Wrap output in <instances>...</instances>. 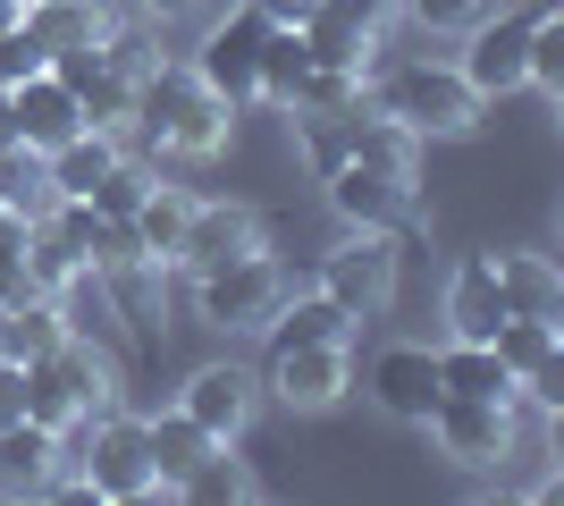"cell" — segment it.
<instances>
[{"label": "cell", "mask_w": 564, "mask_h": 506, "mask_svg": "<svg viewBox=\"0 0 564 506\" xmlns=\"http://www.w3.org/2000/svg\"><path fill=\"white\" fill-rule=\"evenodd\" d=\"M236 136V101H219L194 60H152L135 76V119H127V144H143L152 161H219Z\"/></svg>", "instance_id": "obj_1"}, {"label": "cell", "mask_w": 564, "mask_h": 506, "mask_svg": "<svg viewBox=\"0 0 564 506\" xmlns=\"http://www.w3.org/2000/svg\"><path fill=\"white\" fill-rule=\"evenodd\" d=\"M362 101L371 110H388L397 127H413V136H471L480 127V110L489 101L464 85V68L455 60H397V68H379V76H362Z\"/></svg>", "instance_id": "obj_2"}, {"label": "cell", "mask_w": 564, "mask_h": 506, "mask_svg": "<svg viewBox=\"0 0 564 506\" xmlns=\"http://www.w3.org/2000/svg\"><path fill=\"white\" fill-rule=\"evenodd\" d=\"M68 439V473L85 489H94L101 506H135V498H161V482H152V448H143V413L110 406V413H85Z\"/></svg>", "instance_id": "obj_3"}, {"label": "cell", "mask_w": 564, "mask_h": 506, "mask_svg": "<svg viewBox=\"0 0 564 506\" xmlns=\"http://www.w3.org/2000/svg\"><path fill=\"white\" fill-rule=\"evenodd\" d=\"M422 431L438 439V456L464 464V473H506L522 448V413L514 397H438L422 413Z\"/></svg>", "instance_id": "obj_4"}, {"label": "cell", "mask_w": 564, "mask_h": 506, "mask_svg": "<svg viewBox=\"0 0 564 506\" xmlns=\"http://www.w3.org/2000/svg\"><path fill=\"white\" fill-rule=\"evenodd\" d=\"M321 186H329V212L346 219V228H388V237H413V228H422V177H413V169L337 161Z\"/></svg>", "instance_id": "obj_5"}, {"label": "cell", "mask_w": 564, "mask_h": 506, "mask_svg": "<svg viewBox=\"0 0 564 506\" xmlns=\"http://www.w3.org/2000/svg\"><path fill=\"white\" fill-rule=\"evenodd\" d=\"M312 288L329 295V304H346L354 321H379L397 304V237H388V228H346V237L321 254V279H312Z\"/></svg>", "instance_id": "obj_6"}, {"label": "cell", "mask_w": 564, "mask_h": 506, "mask_svg": "<svg viewBox=\"0 0 564 506\" xmlns=\"http://www.w3.org/2000/svg\"><path fill=\"white\" fill-rule=\"evenodd\" d=\"M279 295H286V270L270 262V245H261L245 262H219V270L194 279V313L212 321V330H228V337H253V330H270Z\"/></svg>", "instance_id": "obj_7"}, {"label": "cell", "mask_w": 564, "mask_h": 506, "mask_svg": "<svg viewBox=\"0 0 564 506\" xmlns=\"http://www.w3.org/2000/svg\"><path fill=\"white\" fill-rule=\"evenodd\" d=\"M270 245V219L245 203V194H194V212H186V237H177V254H169V270H186V279H203V270L219 262H245V254H261Z\"/></svg>", "instance_id": "obj_8"}, {"label": "cell", "mask_w": 564, "mask_h": 506, "mask_svg": "<svg viewBox=\"0 0 564 506\" xmlns=\"http://www.w3.org/2000/svg\"><path fill=\"white\" fill-rule=\"evenodd\" d=\"M547 0H522V9H489V18L471 25L464 34V60H455V68H464V85L480 101H506V94H522V51H531V18H540Z\"/></svg>", "instance_id": "obj_9"}, {"label": "cell", "mask_w": 564, "mask_h": 506, "mask_svg": "<svg viewBox=\"0 0 564 506\" xmlns=\"http://www.w3.org/2000/svg\"><path fill=\"white\" fill-rule=\"evenodd\" d=\"M261 34H270V18H261V9H245V0H236L228 18H212V25H203V43H194V76H203V85H212L219 101H236V110L253 101Z\"/></svg>", "instance_id": "obj_10"}, {"label": "cell", "mask_w": 564, "mask_h": 506, "mask_svg": "<svg viewBox=\"0 0 564 506\" xmlns=\"http://www.w3.org/2000/svg\"><path fill=\"white\" fill-rule=\"evenodd\" d=\"M261 388H270L286 413H329L354 388V363H346V346H270Z\"/></svg>", "instance_id": "obj_11"}, {"label": "cell", "mask_w": 564, "mask_h": 506, "mask_svg": "<svg viewBox=\"0 0 564 506\" xmlns=\"http://www.w3.org/2000/svg\"><path fill=\"white\" fill-rule=\"evenodd\" d=\"M253 406H261V372H253V363H236V355L186 372V388H177V413H194L212 439H245Z\"/></svg>", "instance_id": "obj_12"}, {"label": "cell", "mask_w": 564, "mask_h": 506, "mask_svg": "<svg viewBox=\"0 0 564 506\" xmlns=\"http://www.w3.org/2000/svg\"><path fill=\"white\" fill-rule=\"evenodd\" d=\"M371 406L388 413V422H422L430 406H438V346H422V337H397V346H379L371 355Z\"/></svg>", "instance_id": "obj_13"}, {"label": "cell", "mask_w": 564, "mask_h": 506, "mask_svg": "<svg viewBox=\"0 0 564 506\" xmlns=\"http://www.w3.org/2000/svg\"><path fill=\"white\" fill-rule=\"evenodd\" d=\"M68 473V439L43 422H0V498H51V482Z\"/></svg>", "instance_id": "obj_14"}, {"label": "cell", "mask_w": 564, "mask_h": 506, "mask_svg": "<svg viewBox=\"0 0 564 506\" xmlns=\"http://www.w3.org/2000/svg\"><path fill=\"white\" fill-rule=\"evenodd\" d=\"M51 68H59V85L76 94L85 127H118V136H127V119H135V76H118L110 60H101V43L94 51H59Z\"/></svg>", "instance_id": "obj_15"}, {"label": "cell", "mask_w": 564, "mask_h": 506, "mask_svg": "<svg viewBox=\"0 0 564 506\" xmlns=\"http://www.w3.org/2000/svg\"><path fill=\"white\" fill-rule=\"evenodd\" d=\"M295 34H304L312 68H354V76L379 68V25L346 18V9H329V0H312L304 18H295Z\"/></svg>", "instance_id": "obj_16"}, {"label": "cell", "mask_w": 564, "mask_h": 506, "mask_svg": "<svg viewBox=\"0 0 564 506\" xmlns=\"http://www.w3.org/2000/svg\"><path fill=\"white\" fill-rule=\"evenodd\" d=\"M497 288H506V313H531V321H564V270L556 254H531V245H497Z\"/></svg>", "instance_id": "obj_17"}, {"label": "cell", "mask_w": 564, "mask_h": 506, "mask_svg": "<svg viewBox=\"0 0 564 506\" xmlns=\"http://www.w3.org/2000/svg\"><path fill=\"white\" fill-rule=\"evenodd\" d=\"M506 321V288H497V262L489 254H464L447 270V337H489Z\"/></svg>", "instance_id": "obj_18"}, {"label": "cell", "mask_w": 564, "mask_h": 506, "mask_svg": "<svg viewBox=\"0 0 564 506\" xmlns=\"http://www.w3.org/2000/svg\"><path fill=\"white\" fill-rule=\"evenodd\" d=\"M143 448H152V482H161V498H177V482H186L212 448H228V439H212L194 413L169 406V413H152V422H143Z\"/></svg>", "instance_id": "obj_19"}, {"label": "cell", "mask_w": 564, "mask_h": 506, "mask_svg": "<svg viewBox=\"0 0 564 506\" xmlns=\"http://www.w3.org/2000/svg\"><path fill=\"white\" fill-rule=\"evenodd\" d=\"M337 127H346V161H379V169H413V177H422V136L397 127L388 110L354 101V110H337Z\"/></svg>", "instance_id": "obj_20"}, {"label": "cell", "mask_w": 564, "mask_h": 506, "mask_svg": "<svg viewBox=\"0 0 564 506\" xmlns=\"http://www.w3.org/2000/svg\"><path fill=\"white\" fill-rule=\"evenodd\" d=\"M270 346H354V313H346V304H329L321 288L279 295V313H270Z\"/></svg>", "instance_id": "obj_21"}, {"label": "cell", "mask_w": 564, "mask_h": 506, "mask_svg": "<svg viewBox=\"0 0 564 506\" xmlns=\"http://www.w3.org/2000/svg\"><path fill=\"white\" fill-rule=\"evenodd\" d=\"M25 25L43 34L51 60H59V51H94L101 34L118 25V0H34V9H25Z\"/></svg>", "instance_id": "obj_22"}, {"label": "cell", "mask_w": 564, "mask_h": 506, "mask_svg": "<svg viewBox=\"0 0 564 506\" xmlns=\"http://www.w3.org/2000/svg\"><path fill=\"white\" fill-rule=\"evenodd\" d=\"M438 397H514V372L497 363L489 337H447L438 346Z\"/></svg>", "instance_id": "obj_23"}, {"label": "cell", "mask_w": 564, "mask_h": 506, "mask_svg": "<svg viewBox=\"0 0 564 506\" xmlns=\"http://www.w3.org/2000/svg\"><path fill=\"white\" fill-rule=\"evenodd\" d=\"M186 212H194L186 186H152V194L135 203V219H127V228H135V245H143V262H152V270H169V254H177V237H186Z\"/></svg>", "instance_id": "obj_24"}, {"label": "cell", "mask_w": 564, "mask_h": 506, "mask_svg": "<svg viewBox=\"0 0 564 506\" xmlns=\"http://www.w3.org/2000/svg\"><path fill=\"white\" fill-rule=\"evenodd\" d=\"M304 68H312L304 34H295V25H270V34H261V68H253V101L286 110V101H295V85H304Z\"/></svg>", "instance_id": "obj_25"}, {"label": "cell", "mask_w": 564, "mask_h": 506, "mask_svg": "<svg viewBox=\"0 0 564 506\" xmlns=\"http://www.w3.org/2000/svg\"><path fill=\"white\" fill-rule=\"evenodd\" d=\"M177 498H194V506H253V498H261V482H253V464H245V456L212 448V456H203L186 482H177Z\"/></svg>", "instance_id": "obj_26"}, {"label": "cell", "mask_w": 564, "mask_h": 506, "mask_svg": "<svg viewBox=\"0 0 564 506\" xmlns=\"http://www.w3.org/2000/svg\"><path fill=\"white\" fill-rule=\"evenodd\" d=\"M522 85L547 101H564V0H547L531 18V51H522Z\"/></svg>", "instance_id": "obj_27"}, {"label": "cell", "mask_w": 564, "mask_h": 506, "mask_svg": "<svg viewBox=\"0 0 564 506\" xmlns=\"http://www.w3.org/2000/svg\"><path fill=\"white\" fill-rule=\"evenodd\" d=\"M59 194H51V169L43 152H25V144H0V212H25V219H43Z\"/></svg>", "instance_id": "obj_28"}, {"label": "cell", "mask_w": 564, "mask_h": 506, "mask_svg": "<svg viewBox=\"0 0 564 506\" xmlns=\"http://www.w3.org/2000/svg\"><path fill=\"white\" fill-rule=\"evenodd\" d=\"M489 9H497V0H397V18L422 25V34H471Z\"/></svg>", "instance_id": "obj_29"}, {"label": "cell", "mask_w": 564, "mask_h": 506, "mask_svg": "<svg viewBox=\"0 0 564 506\" xmlns=\"http://www.w3.org/2000/svg\"><path fill=\"white\" fill-rule=\"evenodd\" d=\"M354 101H362V76L354 68H304V85H295L286 110H354Z\"/></svg>", "instance_id": "obj_30"}, {"label": "cell", "mask_w": 564, "mask_h": 506, "mask_svg": "<svg viewBox=\"0 0 564 506\" xmlns=\"http://www.w3.org/2000/svg\"><path fill=\"white\" fill-rule=\"evenodd\" d=\"M34 68H51V51H43V34L18 18L9 34H0V94H9V85H25Z\"/></svg>", "instance_id": "obj_31"}, {"label": "cell", "mask_w": 564, "mask_h": 506, "mask_svg": "<svg viewBox=\"0 0 564 506\" xmlns=\"http://www.w3.org/2000/svg\"><path fill=\"white\" fill-rule=\"evenodd\" d=\"M135 18H152V25H177V18H203L212 0H127Z\"/></svg>", "instance_id": "obj_32"}, {"label": "cell", "mask_w": 564, "mask_h": 506, "mask_svg": "<svg viewBox=\"0 0 564 506\" xmlns=\"http://www.w3.org/2000/svg\"><path fill=\"white\" fill-rule=\"evenodd\" d=\"M18 413H25V363L0 355V422H18Z\"/></svg>", "instance_id": "obj_33"}, {"label": "cell", "mask_w": 564, "mask_h": 506, "mask_svg": "<svg viewBox=\"0 0 564 506\" xmlns=\"http://www.w3.org/2000/svg\"><path fill=\"white\" fill-rule=\"evenodd\" d=\"M329 9H346V18H362V25H388V18H397V0H329Z\"/></svg>", "instance_id": "obj_34"}, {"label": "cell", "mask_w": 564, "mask_h": 506, "mask_svg": "<svg viewBox=\"0 0 564 506\" xmlns=\"http://www.w3.org/2000/svg\"><path fill=\"white\" fill-rule=\"evenodd\" d=\"M245 9H261V18H270V25H295V18H304V9H312V0H245Z\"/></svg>", "instance_id": "obj_35"}, {"label": "cell", "mask_w": 564, "mask_h": 506, "mask_svg": "<svg viewBox=\"0 0 564 506\" xmlns=\"http://www.w3.org/2000/svg\"><path fill=\"white\" fill-rule=\"evenodd\" d=\"M25 18V9H18V0H0V34H9V25H18Z\"/></svg>", "instance_id": "obj_36"}]
</instances>
